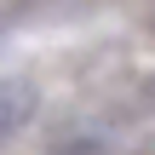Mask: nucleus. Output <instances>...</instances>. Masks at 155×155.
Instances as JSON below:
<instances>
[{
  "label": "nucleus",
  "mask_w": 155,
  "mask_h": 155,
  "mask_svg": "<svg viewBox=\"0 0 155 155\" xmlns=\"http://www.w3.org/2000/svg\"><path fill=\"white\" fill-rule=\"evenodd\" d=\"M29 104H35V98H29L23 86H12V81H0V132H12V127H17V121L29 115Z\"/></svg>",
  "instance_id": "nucleus-1"
}]
</instances>
